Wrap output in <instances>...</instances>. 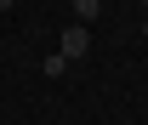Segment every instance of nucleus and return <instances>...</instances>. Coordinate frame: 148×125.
<instances>
[{
    "mask_svg": "<svg viewBox=\"0 0 148 125\" xmlns=\"http://www.w3.org/2000/svg\"><path fill=\"white\" fill-rule=\"evenodd\" d=\"M86 51H91V29H86V23H74V29H63V57H69V63H80Z\"/></svg>",
    "mask_w": 148,
    "mask_h": 125,
    "instance_id": "1",
    "label": "nucleus"
},
{
    "mask_svg": "<svg viewBox=\"0 0 148 125\" xmlns=\"http://www.w3.org/2000/svg\"><path fill=\"white\" fill-rule=\"evenodd\" d=\"M97 12H103V0H74V17H80V23H91Z\"/></svg>",
    "mask_w": 148,
    "mask_h": 125,
    "instance_id": "2",
    "label": "nucleus"
},
{
    "mask_svg": "<svg viewBox=\"0 0 148 125\" xmlns=\"http://www.w3.org/2000/svg\"><path fill=\"white\" fill-rule=\"evenodd\" d=\"M0 12H12V0H0Z\"/></svg>",
    "mask_w": 148,
    "mask_h": 125,
    "instance_id": "3",
    "label": "nucleus"
},
{
    "mask_svg": "<svg viewBox=\"0 0 148 125\" xmlns=\"http://www.w3.org/2000/svg\"><path fill=\"white\" fill-rule=\"evenodd\" d=\"M137 6H148V0H137Z\"/></svg>",
    "mask_w": 148,
    "mask_h": 125,
    "instance_id": "4",
    "label": "nucleus"
},
{
    "mask_svg": "<svg viewBox=\"0 0 148 125\" xmlns=\"http://www.w3.org/2000/svg\"><path fill=\"white\" fill-rule=\"evenodd\" d=\"M143 34H148V23H143Z\"/></svg>",
    "mask_w": 148,
    "mask_h": 125,
    "instance_id": "5",
    "label": "nucleus"
}]
</instances>
